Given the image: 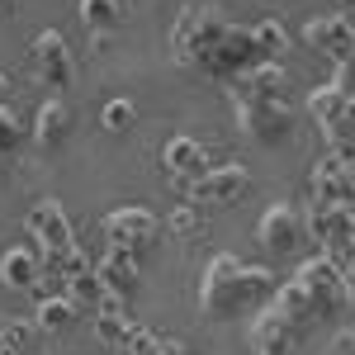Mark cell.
I'll return each instance as SVG.
<instances>
[{"label":"cell","instance_id":"cell-1","mask_svg":"<svg viewBox=\"0 0 355 355\" xmlns=\"http://www.w3.org/2000/svg\"><path fill=\"white\" fill-rule=\"evenodd\" d=\"M171 53L180 67H190L209 81H237L251 67H261V53H256V33L251 28H237L218 5H204V0H190L180 15H175V28H171Z\"/></svg>","mask_w":355,"mask_h":355},{"label":"cell","instance_id":"cell-2","mask_svg":"<svg viewBox=\"0 0 355 355\" xmlns=\"http://www.w3.org/2000/svg\"><path fill=\"white\" fill-rule=\"evenodd\" d=\"M275 294H279V279L266 266H242L237 256H214L199 279V313L214 322H227V318H242L256 308H270Z\"/></svg>","mask_w":355,"mask_h":355},{"label":"cell","instance_id":"cell-3","mask_svg":"<svg viewBox=\"0 0 355 355\" xmlns=\"http://www.w3.org/2000/svg\"><path fill=\"white\" fill-rule=\"evenodd\" d=\"M308 232H313V242L322 246V256L336 261L341 270L355 261V214H351V209L313 204V214H308Z\"/></svg>","mask_w":355,"mask_h":355},{"label":"cell","instance_id":"cell-4","mask_svg":"<svg viewBox=\"0 0 355 355\" xmlns=\"http://www.w3.org/2000/svg\"><path fill=\"white\" fill-rule=\"evenodd\" d=\"M294 279L303 284V294L313 299V308H318L322 318L341 313V308L351 303V289H346V270H341L336 261H327V256H313V261H303Z\"/></svg>","mask_w":355,"mask_h":355},{"label":"cell","instance_id":"cell-5","mask_svg":"<svg viewBox=\"0 0 355 355\" xmlns=\"http://www.w3.org/2000/svg\"><path fill=\"white\" fill-rule=\"evenodd\" d=\"M28 62H33V76L48 85V90H67V85L76 81V57H71L67 38H62L57 28H43V33L33 38Z\"/></svg>","mask_w":355,"mask_h":355},{"label":"cell","instance_id":"cell-6","mask_svg":"<svg viewBox=\"0 0 355 355\" xmlns=\"http://www.w3.org/2000/svg\"><path fill=\"white\" fill-rule=\"evenodd\" d=\"M157 237H162V223L152 218L147 209H137V204H128V209H114L110 218H105V242L119 246V251L147 256V251L157 246Z\"/></svg>","mask_w":355,"mask_h":355},{"label":"cell","instance_id":"cell-7","mask_svg":"<svg viewBox=\"0 0 355 355\" xmlns=\"http://www.w3.org/2000/svg\"><path fill=\"white\" fill-rule=\"evenodd\" d=\"M28 237L43 246V256H67V251H76V232H71V218H67V209L57 204V199H38L33 209H28Z\"/></svg>","mask_w":355,"mask_h":355},{"label":"cell","instance_id":"cell-8","mask_svg":"<svg viewBox=\"0 0 355 355\" xmlns=\"http://www.w3.org/2000/svg\"><path fill=\"white\" fill-rule=\"evenodd\" d=\"M237 123L256 142H266V147L294 137V110H289V100H251V105H237Z\"/></svg>","mask_w":355,"mask_h":355},{"label":"cell","instance_id":"cell-9","mask_svg":"<svg viewBox=\"0 0 355 355\" xmlns=\"http://www.w3.org/2000/svg\"><path fill=\"white\" fill-rule=\"evenodd\" d=\"M313 204H336V209H351L355 214V162L346 157H322L313 166Z\"/></svg>","mask_w":355,"mask_h":355},{"label":"cell","instance_id":"cell-10","mask_svg":"<svg viewBox=\"0 0 355 355\" xmlns=\"http://www.w3.org/2000/svg\"><path fill=\"white\" fill-rule=\"evenodd\" d=\"M246 185H251V175H246V166L227 162V166H214L204 180H194L190 185V204L194 209H223V204H237L246 194Z\"/></svg>","mask_w":355,"mask_h":355},{"label":"cell","instance_id":"cell-11","mask_svg":"<svg viewBox=\"0 0 355 355\" xmlns=\"http://www.w3.org/2000/svg\"><path fill=\"white\" fill-rule=\"evenodd\" d=\"M303 43H308L313 53L331 57V62L355 57V33H351V19H346V15H318V19H308V24H303Z\"/></svg>","mask_w":355,"mask_h":355},{"label":"cell","instance_id":"cell-12","mask_svg":"<svg viewBox=\"0 0 355 355\" xmlns=\"http://www.w3.org/2000/svg\"><path fill=\"white\" fill-rule=\"evenodd\" d=\"M303 331L279 313V308H261V318L251 322V346H256V355H294V346H299Z\"/></svg>","mask_w":355,"mask_h":355},{"label":"cell","instance_id":"cell-13","mask_svg":"<svg viewBox=\"0 0 355 355\" xmlns=\"http://www.w3.org/2000/svg\"><path fill=\"white\" fill-rule=\"evenodd\" d=\"M95 275H100L105 294L133 299V294H137V284H142V256H133V251H119V246H110V251L100 256Z\"/></svg>","mask_w":355,"mask_h":355},{"label":"cell","instance_id":"cell-14","mask_svg":"<svg viewBox=\"0 0 355 355\" xmlns=\"http://www.w3.org/2000/svg\"><path fill=\"white\" fill-rule=\"evenodd\" d=\"M162 166L171 171V180H180L185 190H190L194 180H204L209 171V152H204V142H194V137H171L162 147Z\"/></svg>","mask_w":355,"mask_h":355},{"label":"cell","instance_id":"cell-15","mask_svg":"<svg viewBox=\"0 0 355 355\" xmlns=\"http://www.w3.org/2000/svg\"><path fill=\"white\" fill-rule=\"evenodd\" d=\"M232 105H251V100H284V67L279 62H261L246 76L232 81Z\"/></svg>","mask_w":355,"mask_h":355},{"label":"cell","instance_id":"cell-16","mask_svg":"<svg viewBox=\"0 0 355 355\" xmlns=\"http://www.w3.org/2000/svg\"><path fill=\"white\" fill-rule=\"evenodd\" d=\"M0 279L10 284V289H38L43 284V251H33V246H10L5 251V261H0Z\"/></svg>","mask_w":355,"mask_h":355},{"label":"cell","instance_id":"cell-17","mask_svg":"<svg viewBox=\"0 0 355 355\" xmlns=\"http://www.w3.org/2000/svg\"><path fill=\"white\" fill-rule=\"evenodd\" d=\"M261 242L270 251H294L299 246V214L294 204H270L266 218H261Z\"/></svg>","mask_w":355,"mask_h":355},{"label":"cell","instance_id":"cell-18","mask_svg":"<svg viewBox=\"0 0 355 355\" xmlns=\"http://www.w3.org/2000/svg\"><path fill=\"white\" fill-rule=\"evenodd\" d=\"M275 308H279V313H284V318H289V322H294L299 331H308L313 322H322V313L313 308V299L303 294V284H299V279L279 284V294H275Z\"/></svg>","mask_w":355,"mask_h":355},{"label":"cell","instance_id":"cell-19","mask_svg":"<svg viewBox=\"0 0 355 355\" xmlns=\"http://www.w3.org/2000/svg\"><path fill=\"white\" fill-rule=\"evenodd\" d=\"M81 24L95 43H105L123 24V10H119V0H81Z\"/></svg>","mask_w":355,"mask_h":355},{"label":"cell","instance_id":"cell-20","mask_svg":"<svg viewBox=\"0 0 355 355\" xmlns=\"http://www.w3.org/2000/svg\"><path fill=\"white\" fill-rule=\"evenodd\" d=\"M67 123H71V110L62 105V100H48L43 110H38V123H33V137L43 142V147H53V142H62L67 137Z\"/></svg>","mask_w":355,"mask_h":355},{"label":"cell","instance_id":"cell-21","mask_svg":"<svg viewBox=\"0 0 355 355\" xmlns=\"http://www.w3.org/2000/svg\"><path fill=\"white\" fill-rule=\"evenodd\" d=\"M128 355H185V346L175 336H162V331L133 322V331H128Z\"/></svg>","mask_w":355,"mask_h":355},{"label":"cell","instance_id":"cell-22","mask_svg":"<svg viewBox=\"0 0 355 355\" xmlns=\"http://www.w3.org/2000/svg\"><path fill=\"white\" fill-rule=\"evenodd\" d=\"M346 105H351V100H346L336 85H322V90H313V95H308V114L318 119V128H331V123L341 119Z\"/></svg>","mask_w":355,"mask_h":355},{"label":"cell","instance_id":"cell-23","mask_svg":"<svg viewBox=\"0 0 355 355\" xmlns=\"http://www.w3.org/2000/svg\"><path fill=\"white\" fill-rule=\"evenodd\" d=\"M76 322V303L67 294H53V299H38V327L43 331H67Z\"/></svg>","mask_w":355,"mask_h":355},{"label":"cell","instance_id":"cell-24","mask_svg":"<svg viewBox=\"0 0 355 355\" xmlns=\"http://www.w3.org/2000/svg\"><path fill=\"white\" fill-rule=\"evenodd\" d=\"M331 142V157H346V162H355V100L341 110V119L331 123V128H322Z\"/></svg>","mask_w":355,"mask_h":355},{"label":"cell","instance_id":"cell-25","mask_svg":"<svg viewBox=\"0 0 355 355\" xmlns=\"http://www.w3.org/2000/svg\"><path fill=\"white\" fill-rule=\"evenodd\" d=\"M251 33H256V53H261V62H279V53L289 48V33H284L279 19H261Z\"/></svg>","mask_w":355,"mask_h":355},{"label":"cell","instance_id":"cell-26","mask_svg":"<svg viewBox=\"0 0 355 355\" xmlns=\"http://www.w3.org/2000/svg\"><path fill=\"white\" fill-rule=\"evenodd\" d=\"M128 331H133V322H128V313H95V336L105 341V346H128Z\"/></svg>","mask_w":355,"mask_h":355},{"label":"cell","instance_id":"cell-27","mask_svg":"<svg viewBox=\"0 0 355 355\" xmlns=\"http://www.w3.org/2000/svg\"><path fill=\"white\" fill-rule=\"evenodd\" d=\"M133 119H137L133 100H110V105H105V128H110V133H128Z\"/></svg>","mask_w":355,"mask_h":355},{"label":"cell","instance_id":"cell-28","mask_svg":"<svg viewBox=\"0 0 355 355\" xmlns=\"http://www.w3.org/2000/svg\"><path fill=\"white\" fill-rule=\"evenodd\" d=\"M28 336H33V327H24V322H5V327H0V355H24Z\"/></svg>","mask_w":355,"mask_h":355},{"label":"cell","instance_id":"cell-29","mask_svg":"<svg viewBox=\"0 0 355 355\" xmlns=\"http://www.w3.org/2000/svg\"><path fill=\"white\" fill-rule=\"evenodd\" d=\"M15 147H19V114L10 105H0V157L15 152Z\"/></svg>","mask_w":355,"mask_h":355},{"label":"cell","instance_id":"cell-30","mask_svg":"<svg viewBox=\"0 0 355 355\" xmlns=\"http://www.w3.org/2000/svg\"><path fill=\"white\" fill-rule=\"evenodd\" d=\"M166 227H171L175 237H194V232H199V209H194V204H180V209L171 214Z\"/></svg>","mask_w":355,"mask_h":355},{"label":"cell","instance_id":"cell-31","mask_svg":"<svg viewBox=\"0 0 355 355\" xmlns=\"http://www.w3.org/2000/svg\"><path fill=\"white\" fill-rule=\"evenodd\" d=\"M346 289H351V299H355V261L346 266Z\"/></svg>","mask_w":355,"mask_h":355},{"label":"cell","instance_id":"cell-32","mask_svg":"<svg viewBox=\"0 0 355 355\" xmlns=\"http://www.w3.org/2000/svg\"><path fill=\"white\" fill-rule=\"evenodd\" d=\"M341 351H355V331H346V336H341Z\"/></svg>","mask_w":355,"mask_h":355},{"label":"cell","instance_id":"cell-33","mask_svg":"<svg viewBox=\"0 0 355 355\" xmlns=\"http://www.w3.org/2000/svg\"><path fill=\"white\" fill-rule=\"evenodd\" d=\"M5 90H10V81H5V71H0V105H5Z\"/></svg>","mask_w":355,"mask_h":355},{"label":"cell","instance_id":"cell-34","mask_svg":"<svg viewBox=\"0 0 355 355\" xmlns=\"http://www.w3.org/2000/svg\"><path fill=\"white\" fill-rule=\"evenodd\" d=\"M346 19H351V33H355V15H346Z\"/></svg>","mask_w":355,"mask_h":355}]
</instances>
